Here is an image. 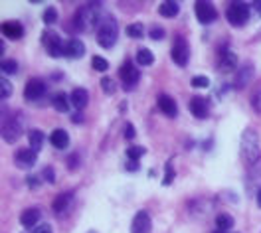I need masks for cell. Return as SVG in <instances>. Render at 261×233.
I'll use <instances>...</instances> for the list:
<instances>
[{
    "label": "cell",
    "mask_w": 261,
    "mask_h": 233,
    "mask_svg": "<svg viewBox=\"0 0 261 233\" xmlns=\"http://www.w3.org/2000/svg\"><path fill=\"white\" fill-rule=\"evenodd\" d=\"M42 174H44V180H46V182H49V184H54V182H56V170L51 168V166H46Z\"/></svg>",
    "instance_id": "d590c367"
},
{
    "label": "cell",
    "mask_w": 261,
    "mask_h": 233,
    "mask_svg": "<svg viewBox=\"0 0 261 233\" xmlns=\"http://www.w3.org/2000/svg\"><path fill=\"white\" fill-rule=\"evenodd\" d=\"M214 233H226V231H220V229H218V231H214Z\"/></svg>",
    "instance_id": "bcb514c9"
},
{
    "label": "cell",
    "mask_w": 261,
    "mask_h": 233,
    "mask_svg": "<svg viewBox=\"0 0 261 233\" xmlns=\"http://www.w3.org/2000/svg\"><path fill=\"white\" fill-rule=\"evenodd\" d=\"M156 103H159V109H161L166 117L174 119V117L178 115V105H176V101H174L170 95H166V93H161L159 99H156Z\"/></svg>",
    "instance_id": "9a60e30c"
},
{
    "label": "cell",
    "mask_w": 261,
    "mask_h": 233,
    "mask_svg": "<svg viewBox=\"0 0 261 233\" xmlns=\"http://www.w3.org/2000/svg\"><path fill=\"white\" fill-rule=\"evenodd\" d=\"M172 60L176 65L180 67H186L188 62H190V48H188V43L184 38H176L174 40V45H172V52H170Z\"/></svg>",
    "instance_id": "52a82bcc"
},
{
    "label": "cell",
    "mask_w": 261,
    "mask_h": 233,
    "mask_svg": "<svg viewBox=\"0 0 261 233\" xmlns=\"http://www.w3.org/2000/svg\"><path fill=\"white\" fill-rule=\"evenodd\" d=\"M119 38V28H117V20L111 14H105L101 18L99 26H97V42L103 48H113V43Z\"/></svg>",
    "instance_id": "7a4b0ae2"
},
{
    "label": "cell",
    "mask_w": 261,
    "mask_h": 233,
    "mask_svg": "<svg viewBox=\"0 0 261 233\" xmlns=\"http://www.w3.org/2000/svg\"><path fill=\"white\" fill-rule=\"evenodd\" d=\"M71 200H73V192H64V194H60V196L54 200L51 208H54V212H56V213H64V210H66V208H70Z\"/></svg>",
    "instance_id": "7402d4cb"
},
{
    "label": "cell",
    "mask_w": 261,
    "mask_h": 233,
    "mask_svg": "<svg viewBox=\"0 0 261 233\" xmlns=\"http://www.w3.org/2000/svg\"><path fill=\"white\" fill-rule=\"evenodd\" d=\"M127 36L129 38H135V40H141L144 36V26L141 22H135V24H129L127 26Z\"/></svg>",
    "instance_id": "83f0119b"
},
{
    "label": "cell",
    "mask_w": 261,
    "mask_h": 233,
    "mask_svg": "<svg viewBox=\"0 0 261 233\" xmlns=\"http://www.w3.org/2000/svg\"><path fill=\"white\" fill-rule=\"evenodd\" d=\"M139 168V162L137 160H131L129 164H127V170H137Z\"/></svg>",
    "instance_id": "7bdbcfd3"
},
{
    "label": "cell",
    "mask_w": 261,
    "mask_h": 233,
    "mask_svg": "<svg viewBox=\"0 0 261 233\" xmlns=\"http://www.w3.org/2000/svg\"><path fill=\"white\" fill-rule=\"evenodd\" d=\"M119 77H121L125 89H131L133 85H137V81H139L141 75H139L137 65H133V62H125L121 65V69H119Z\"/></svg>",
    "instance_id": "9c48e42d"
},
{
    "label": "cell",
    "mask_w": 261,
    "mask_h": 233,
    "mask_svg": "<svg viewBox=\"0 0 261 233\" xmlns=\"http://www.w3.org/2000/svg\"><path fill=\"white\" fill-rule=\"evenodd\" d=\"M34 233H51V225L49 223H40V225H36Z\"/></svg>",
    "instance_id": "60d3db41"
},
{
    "label": "cell",
    "mask_w": 261,
    "mask_h": 233,
    "mask_svg": "<svg viewBox=\"0 0 261 233\" xmlns=\"http://www.w3.org/2000/svg\"><path fill=\"white\" fill-rule=\"evenodd\" d=\"M251 105L255 111H261V91H255L253 97H251Z\"/></svg>",
    "instance_id": "8d00e7d4"
},
{
    "label": "cell",
    "mask_w": 261,
    "mask_h": 233,
    "mask_svg": "<svg viewBox=\"0 0 261 233\" xmlns=\"http://www.w3.org/2000/svg\"><path fill=\"white\" fill-rule=\"evenodd\" d=\"M2 73H6V75H12V73H16L18 71V65H16V62L14 60H2Z\"/></svg>",
    "instance_id": "e575fe53"
},
{
    "label": "cell",
    "mask_w": 261,
    "mask_h": 233,
    "mask_svg": "<svg viewBox=\"0 0 261 233\" xmlns=\"http://www.w3.org/2000/svg\"><path fill=\"white\" fill-rule=\"evenodd\" d=\"M150 215L148 212L141 210L135 213L133 217V223H131V233H150Z\"/></svg>",
    "instance_id": "8fae6325"
},
{
    "label": "cell",
    "mask_w": 261,
    "mask_h": 233,
    "mask_svg": "<svg viewBox=\"0 0 261 233\" xmlns=\"http://www.w3.org/2000/svg\"><path fill=\"white\" fill-rule=\"evenodd\" d=\"M194 14L198 18L200 24H210L216 20V8L212 2H206V0H200V2L194 4Z\"/></svg>",
    "instance_id": "ba28073f"
},
{
    "label": "cell",
    "mask_w": 261,
    "mask_h": 233,
    "mask_svg": "<svg viewBox=\"0 0 261 233\" xmlns=\"http://www.w3.org/2000/svg\"><path fill=\"white\" fill-rule=\"evenodd\" d=\"M91 67H93L95 71H107V69H109V64H107V60H105V58L95 56V58L91 60Z\"/></svg>",
    "instance_id": "f1b7e54d"
},
{
    "label": "cell",
    "mask_w": 261,
    "mask_h": 233,
    "mask_svg": "<svg viewBox=\"0 0 261 233\" xmlns=\"http://www.w3.org/2000/svg\"><path fill=\"white\" fill-rule=\"evenodd\" d=\"M2 34H4L6 38H10V40H18V38L24 36V28H22L20 22L10 20V22H4V24H2Z\"/></svg>",
    "instance_id": "d6986e66"
},
{
    "label": "cell",
    "mask_w": 261,
    "mask_h": 233,
    "mask_svg": "<svg viewBox=\"0 0 261 233\" xmlns=\"http://www.w3.org/2000/svg\"><path fill=\"white\" fill-rule=\"evenodd\" d=\"M26 182H28V186H30L32 190H38V188H40V178H38V176H32V174H30V176L26 178Z\"/></svg>",
    "instance_id": "f35d334b"
},
{
    "label": "cell",
    "mask_w": 261,
    "mask_h": 233,
    "mask_svg": "<svg viewBox=\"0 0 261 233\" xmlns=\"http://www.w3.org/2000/svg\"><path fill=\"white\" fill-rule=\"evenodd\" d=\"M239 150H241V160L247 166H255L259 162L261 156V148H259V134L253 128H245L241 132V143H239Z\"/></svg>",
    "instance_id": "6da1fadb"
},
{
    "label": "cell",
    "mask_w": 261,
    "mask_h": 233,
    "mask_svg": "<svg viewBox=\"0 0 261 233\" xmlns=\"http://www.w3.org/2000/svg\"><path fill=\"white\" fill-rule=\"evenodd\" d=\"M174 180V170H172V160L168 162V166H166V178H165V184H170Z\"/></svg>",
    "instance_id": "ab89813d"
},
{
    "label": "cell",
    "mask_w": 261,
    "mask_h": 233,
    "mask_svg": "<svg viewBox=\"0 0 261 233\" xmlns=\"http://www.w3.org/2000/svg\"><path fill=\"white\" fill-rule=\"evenodd\" d=\"M253 77V65L251 64H243V67H239V71L236 73V89H243Z\"/></svg>",
    "instance_id": "ac0fdd59"
},
{
    "label": "cell",
    "mask_w": 261,
    "mask_h": 233,
    "mask_svg": "<svg viewBox=\"0 0 261 233\" xmlns=\"http://www.w3.org/2000/svg\"><path fill=\"white\" fill-rule=\"evenodd\" d=\"M36 156H38L36 150H32V148H20V150L14 154V162H16L18 168L28 170V168H32V166L36 164Z\"/></svg>",
    "instance_id": "4fadbf2b"
},
{
    "label": "cell",
    "mask_w": 261,
    "mask_h": 233,
    "mask_svg": "<svg viewBox=\"0 0 261 233\" xmlns=\"http://www.w3.org/2000/svg\"><path fill=\"white\" fill-rule=\"evenodd\" d=\"M255 200H257V206L261 208V188H257V194H255Z\"/></svg>",
    "instance_id": "ee69618b"
},
{
    "label": "cell",
    "mask_w": 261,
    "mask_h": 233,
    "mask_svg": "<svg viewBox=\"0 0 261 233\" xmlns=\"http://www.w3.org/2000/svg\"><path fill=\"white\" fill-rule=\"evenodd\" d=\"M144 152H146L144 147H129V148H127V156H129V160H139L141 156H144Z\"/></svg>",
    "instance_id": "d6a6232c"
},
{
    "label": "cell",
    "mask_w": 261,
    "mask_h": 233,
    "mask_svg": "<svg viewBox=\"0 0 261 233\" xmlns=\"http://www.w3.org/2000/svg\"><path fill=\"white\" fill-rule=\"evenodd\" d=\"M87 101H89V95H87V91H85V89L77 87V89H73V91H71V105H73L77 111L85 109Z\"/></svg>",
    "instance_id": "44dd1931"
},
{
    "label": "cell",
    "mask_w": 261,
    "mask_h": 233,
    "mask_svg": "<svg viewBox=\"0 0 261 233\" xmlns=\"http://www.w3.org/2000/svg\"><path fill=\"white\" fill-rule=\"evenodd\" d=\"M190 85H192L194 89H204V87L210 85V79H208L206 75H196V77H192Z\"/></svg>",
    "instance_id": "836d02e7"
},
{
    "label": "cell",
    "mask_w": 261,
    "mask_h": 233,
    "mask_svg": "<svg viewBox=\"0 0 261 233\" xmlns=\"http://www.w3.org/2000/svg\"><path fill=\"white\" fill-rule=\"evenodd\" d=\"M148 36L152 40H163L165 38V30L163 28H152V30H148Z\"/></svg>",
    "instance_id": "74e56055"
},
{
    "label": "cell",
    "mask_w": 261,
    "mask_h": 233,
    "mask_svg": "<svg viewBox=\"0 0 261 233\" xmlns=\"http://www.w3.org/2000/svg\"><path fill=\"white\" fill-rule=\"evenodd\" d=\"M51 105H54V109L58 113H68L70 111V99L66 93H58V95H54V99H51Z\"/></svg>",
    "instance_id": "cb8c5ba5"
},
{
    "label": "cell",
    "mask_w": 261,
    "mask_h": 233,
    "mask_svg": "<svg viewBox=\"0 0 261 233\" xmlns=\"http://www.w3.org/2000/svg\"><path fill=\"white\" fill-rule=\"evenodd\" d=\"M22 130H24V125H22L20 115H10V117H6V119L2 121V141L8 143V145L16 143L18 138H20V134H22Z\"/></svg>",
    "instance_id": "277c9868"
},
{
    "label": "cell",
    "mask_w": 261,
    "mask_h": 233,
    "mask_svg": "<svg viewBox=\"0 0 261 233\" xmlns=\"http://www.w3.org/2000/svg\"><path fill=\"white\" fill-rule=\"evenodd\" d=\"M137 62H139L141 65H152V64H154V56H152L150 50L141 48V50L137 52Z\"/></svg>",
    "instance_id": "4316f807"
},
{
    "label": "cell",
    "mask_w": 261,
    "mask_h": 233,
    "mask_svg": "<svg viewBox=\"0 0 261 233\" xmlns=\"http://www.w3.org/2000/svg\"><path fill=\"white\" fill-rule=\"evenodd\" d=\"M83 54H85V45H83L81 40L71 38V40L66 42V45H64V56H66V58H70V60H79V58H83Z\"/></svg>",
    "instance_id": "5bb4252c"
},
{
    "label": "cell",
    "mask_w": 261,
    "mask_h": 233,
    "mask_svg": "<svg viewBox=\"0 0 261 233\" xmlns=\"http://www.w3.org/2000/svg\"><path fill=\"white\" fill-rule=\"evenodd\" d=\"M42 43H44V48L46 52L51 56V58H58V56H64V42L62 38L54 32V30H46L44 36H42Z\"/></svg>",
    "instance_id": "8992f818"
},
{
    "label": "cell",
    "mask_w": 261,
    "mask_h": 233,
    "mask_svg": "<svg viewBox=\"0 0 261 233\" xmlns=\"http://www.w3.org/2000/svg\"><path fill=\"white\" fill-rule=\"evenodd\" d=\"M253 6H255V10H257V12H261V2H255Z\"/></svg>",
    "instance_id": "f6af8a7d"
},
{
    "label": "cell",
    "mask_w": 261,
    "mask_h": 233,
    "mask_svg": "<svg viewBox=\"0 0 261 233\" xmlns=\"http://www.w3.org/2000/svg\"><path fill=\"white\" fill-rule=\"evenodd\" d=\"M226 18L232 26H243L249 20V6L245 2H232L226 10Z\"/></svg>",
    "instance_id": "5b68a950"
},
{
    "label": "cell",
    "mask_w": 261,
    "mask_h": 233,
    "mask_svg": "<svg viewBox=\"0 0 261 233\" xmlns=\"http://www.w3.org/2000/svg\"><path fill=\"white\" fill-rule=\"evenodd\" d=\"M42 20H44V24H47V26H51V24H54L56 20H58V10L56 8H46L44 10V16H42Z\"/></svg>",
    "instance_id": "4dcf8cb0"
},
{
    "label": "cell",
    "mask_w": 261,
    "mask_h": 233,
    "mask_svg": "<svg viewBox=\"0 0 261 233\" xmlns=\"http://www.w3.org/2000/svg\"><path fill=\"white\" fill-rule=\"evenodd\" d=\"M178 2H174V0H165V2L159 6V12H161V16H165V18H174L176 14H178Z\"/></svg>",
    "instance_id": "603a6c76"
},
{
    "label": "cell",
    "mask_w": 261,
    "mask_h": 233,
    "mask_svg": "<svg viewBox=\"0 0 261 233\" xmlns=\"http://www.w3.org/2000/svg\"><path fill=\"white\" fill-rule=\"evenodd\" d=\"M135 134H137V130H135V127L131 125V123H127V127H125V138H135Z\"/></svg>",
    "instance_id": "b9f144b4"
},
{
    "label": "cell",
    "mask_w": 261,
    "mask_h": 233,
    "mask_svg": "<svg viewBox=\"0 0 261 233\" xmlns=\"http://www.w3.org/2000/svg\"><path fill=\"white\" fill-rule=\"evenodd\" d=\"M28 141H30V148L38 152V150L44 147V132L38 130V128L30 130V132H28Z\"/></svg>",
    "instance_id": "d4e9b609"
},
{
    "label": "cell",
    "mask_w": 261,
    "mask_h": 233,
    "mask_svg": "<svg viewBox=\"0 0 261 233\" xmlns=\"http://www.w3.org/2000/svg\"><path fill=\"white\" fill-rule=\"evenodd\" d=\"M101 87H103V91H105L107 95H113V93L117 91V83L111 77H101Z\"/></svg>",
    "instance_id": "f546056e"
},
{
    "label": "cell",
    "mask_w": 261,
    "mask_h": 233,
    "mask_svg": "<svg viewBox=\"0 0 261 233\" xmlns=\"http://www.w3.org/2000/svg\"><path fill=\"white\" fill-rule=\"evenodd\" d=\"M99 22H101V18H99V4L81 6V8L75 12V18H73V26H75L79 32H89V30L97 28Z\"/></svg>",
    "instance_id": "3957f363"
},
{
    "label": "cell",
    "mask_w": 261,
    "mask_h": 233,
    "mask_svg": "<svg viewBox=\"0 0 261 233\" xmlns=\"http://www.w3.org/2000/svg\"><path fill=\"white\" fill-rule=\"evenodd\" d=\"M216 225H218L220 231H226V233H228V229L234 227V217H232L230 213H220V215L216 217Z\"/></svg>",
    "instance_id": "484cf974"
},
{
    "label": "cell",
    "mask_w": 261,
    "mask_h": 233,
    "mask_svg": "<svg viewBox=\"0 0 261 233\" xmlns=\"http://www.w3.org/2000/svg\"><path fill=\"white\" fill-rule=\"evenodd\" d=\"M10 95H12V83L6 77H2V79H0V97L6 99Z\"/></svg>",
    "instance_id": "1f68e13d"
},
{
    "label": "cell",
    "mask_w": 261,
    "mask_h": 233,
    "mask_svg": "<svg viewBox=\"0 0 261 233\" xmlns=\"http://www.w3.org/2000/svg\"><path fill=\"white\" fill-rule=\"evenodd\" d=\"M190 113L196 117V119H208L210 115V105L204 97H192L190 99Z\"/></svg>",
    "instance_id": "2e32d148"
},
{
    "label": "cell",
    "mask_w": 261,
    "mask_h": 233,
    "mask_svg": "<svg viewBox=\"0 0 261 233\" xmlns=\"http://www.w3.org/2000/svg\"><path fill=\"white\" fill-rule=\"evenodd\" d=\"M44 91H46L44 81H40L38 77H34V79H30V81L26 83V87H24V97H26L28 101H38V99L44 95Z\"/></svg>",
    "instance_id": "7c38bea8"
},
{
    "label": "cell",
    "mask_w": 261,
    "mask_h": 233,
    "mask_svg": "<svg viewBox=\"0 0 261 233\" xmlns=\"http://www.w3.org/2000/svg\"><path fill=\"white\" fill-rule=\"evenodd\" d=\"M40 217H42V212H40L38 208H30V210L22 212V215H20V223H22L24 227H34V225H40V223H38Z\"/></svg>",
    "instance_id": "ffe728a7"
},
{
    "label": "cell",
    "mask_w": 261,
    "mask_h": 233,
    "mask_svg": "<svg viewBox=\"0 0 261 233\" xmlns=\"http://www.w3.org/2000/svg\"><path fill=\"white\" fill-rule=\"evenodd\" d=\"M49 143H51L54 148L64 150V148L70 147V134L64 128H56V130H51V134H49Z\"/></svg>",
    "instance_id": "e0dca14e"
},
{
    "label": "cell",
    "mask_w": 261,
    "mask_h": 233,
    "mask_svg": "<svg viewBox=\"0 0 261 233\" xmlns=\"http://www.w3.org/2000/svg\"><path fill=\"white\" fill-rule=\"evenodd\" d=\"M236 65H237V56L234 52H230L228 48H222L218 54V71L230 73L236 69Z\"/></svg>",
    "instance_id": "30bf717a"
}]
</instances>
